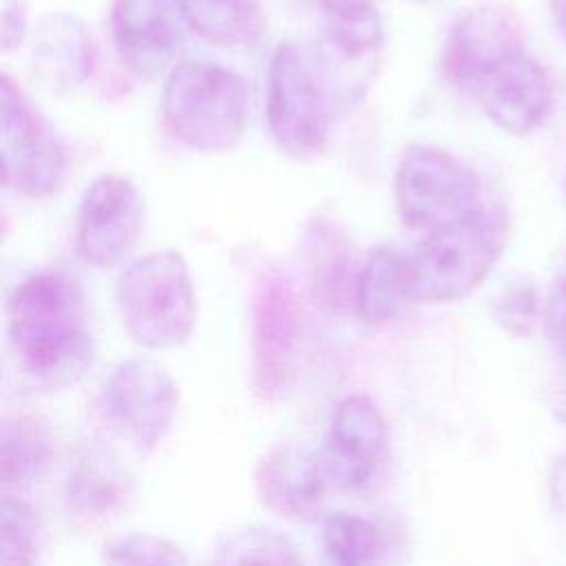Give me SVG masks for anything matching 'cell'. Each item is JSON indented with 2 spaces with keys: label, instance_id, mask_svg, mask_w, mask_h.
<instances>
[{
  "label": "cell",
  "instance_id": "cell-13",
  "mask_svg": "<svg viewBox=\"0 0 566 566\" xmlns=\"http://www.w3.org/2000/svg\"><path fill=\"white\" fill-rule=\"evenodd\" d=\"M184 0H113L111 35L122 64L142 80L170 73L184 35Z\"/></svg>",
  "mask_w": 566,
  "mask_h": 566
},
{
  "label": "cell",
  "instance_id": "cell-19",
  "mask_svg": "<svg viewBox=\"0 0 566 566\" xmlns=\"http://www.w3.org/2000/svg\"><path fill=\"white\" fill-rule=\"evenodd\" d=\"M53 458L46 427L33 416H11L2 424L0 475L4 489H22L35 482Z\"/></svg>",
  "mask_w": 566,
  "mask_h": 566
},
{
  "label": "cell",
  "instance_id": "cell-1",
  "mask_svg": "<svg viewBox=\"0 0 566 566\" xmlns=\"http://www.w3.org/2000/svg\"><path fill=\"white\" fill-rule=\"evenodd\" d=\"M7 334L20 365L40 382H75L93 360L82 287L62 272L24 276L7 298Z\"/></svg>",
  "mask_w": 566,
  "mask_h": 566
},
{
  "label": "cell",
  "instance_id": "cell-20",
  "mask_svg": "<svg viewBox=\"0 0 566 566\" xmlns=\"http://www.w3.org/2000/svg\"><path fill=\"white\" fill-rule=\"evenodd\" d=\"M208 566H305L296 544L263 524L226 531L212 546Z\"/></svg>",
  "mask_w": 566,
  "mask_h": 566
},
{
  "label": "cell",
  "instance_id": "cell-12",
  "mask_svg": "<svg viewBox=\"0 0 566 566\" xmlns=\"http://www.w3.org/2000/svg\"><path fill=\"white\" fill-rule=\"evenodd\" d=\"M524 51V22L502 4H482L462 13L451 27L442 53V77L475 93L480 82L506 57Z\"/></svg>",
  "mask_w": 566,
  "mask_h": 566
},
{
  "label": "cell",
  "instance_id": "cell-32",
  "mask_svg": "<svg viewBox=\"0 0 566 566\" xmlns=\"http://www.w3.org/2000/svg\"><path fill=\"white\" fill-rule=\"evenodd\" d=\"M551 18L559 40L566 44V0H551Z\"/></svg>",
  "mask_w": 566,
  "mask_h": 566
},
{
  "label": "cell",
  "instance_id": "cell-7",
  "mask_svg": "<svg viewBox=\"0 0 566 566\" xmlns=\"http://www.w3.org/2000/svg\"><path fill=\"white\" fill-rule=\"evenodd\" d=\"M104 424L139 453L155 451L170 433L179 389L172 376L148 358L117 363L102 382L97 398Z\"/></svg>",
  "mask_w": 566,
  "mask_h": 566
},
{
  "label": "cell",
  "instance_id": "cell-21",
  "mask_svg": "<svg viewBox=\"0 0 566 566\" xmlns=\"http://www.w3.org/2000/svg\"><path fill=\"white\" fill-rule=\"evenodd\" d=\"M323 566H380L385 557V539L369 520L338 511L325 517Z\"/></svg>",
  "mask_w": 566,
  "mask_h": 566
},
{
  "label": "cell",
  "instance_id": "cell-24",
  "mask_svg": "<svg viewBox=\"0 0 566 566\" xmlns=\"http://www.w3.org/2000/svg\"><path fill=\"white\" fill-rule=\"evenodd\" d=\"M126 497L124 473L102 462L82 464L69 478V500L82 513L104 515Z\"/></svg>",
  "mask_w": 566,
  "mask_h": 566
},
{
  "label": "cell",
  "instance_id": "cell-33",
  "mask_svg": "<svg viewBox=\"0 0 566 566\" xmlns=\"http://www.w3.org/2000/svg\"><path fill=\"white\" fill-rule=\"evenodd\" d=\"M420 2H436V0H420Z\"/></svg>",
  "mask_w": 566,
  "mask_h": 566
},
{
  "label": "cell",
  "instance_id": "cell-23",
  "mask_svg": "<svg viewBox=\"0 0 566 566\" xmlns=\"http://www.w3.org/2000/svg\"><path fill=\"white\" fill-rule=\"evenodd\" d=\"M40 517L29 502L4 493L0 504V566H38Z\"/></svg>",
  "mask_w": 566,
  "mask_h": 566
},
{
  "label": "cell",
  "instance_id": "cell-10",
  "mask_svg": "<svg viewBox=\"0 0 566 566\" xmlns=\"http://www.w3.org/2000/svg\"><path fill=\"white\" fill-rule=\"evenodd\" d=\"M144 230V197L135 181L119 172L88 184L75 217V245L93 268H113L135 248Z\"/></svg>",
  "mask_w": 566,
  "mask_h": 566
},
{
  "label": "cell",
  "instance_id": "cell-5",
  "mask_svg": "<svg viewBox=\"0 0 566 566\" xmlns=\"http://www.w3.org/2000/svg\"><path fill=\"white\" fill-rule=\"evenodd\" d=\"M336 99L312 53L279 42L268 64L265 119L274 144L294 159L321 155L329 139Z\"/></svg>",
  "mask_w": 566,
  "mask_h": 566
},
{
  "label": "cell",
  "instance_id": "cell-28",
  "mask_svg": "<svg viewBox=\"0 0 566 566\" xmlns=\"http://www.w3.org/2000/svg\"><path fill=\"white\" fill-rule=\"evenodd\" d=\"M27 24V0H2V51H11L24 40Z\"/></svg>",
  "mask_w": 566,
  "mask_h": 566
},
{
  "label": "cell",
  "instance_id": "cell-9",
  "mask_svg": "<svg viewBox=\"0 0 566 566\" xmlns=\"http://www.w3.org/2000/svg\"><path fill=\"white\" fill-rule=\"evenodd\" d=\"M303 314L292 283L281 272L259 279L252 294V385L259 398L276 400L294 382Z\"/></svg>",
  "mask_w": 566,
  "mask_h": 566
},
{
  "label": "cell",
  "instance_id": "cell-18",
  "mask_svg": "<svg viewBox=\"0 0 566 566\" xmlns=\"http://www.w3.org/2000/svg\"><path fill=\"white\" fill-rule=\"evenodd\" d=\"M186 24L219 49H243L265 31L263 0H184Z\"/></svg>",
  "mask_w": 566,
  "mask_h": 566
},
{
  "label": "cell",
  "instance_id": "cell-22",
  "mask_svg": "<svg viewBox=\"0 0 566 566\" xmlns=\"http://www.w3.org/2000/svg\"><path fill=\"white\" fill-rule=\"evenodd\" d=\"M312 279L323 301L332 307H354L358 270L352 268V252L327 226H318L312 237Z\"/></svg>",
  "mask_w": 566,
  "mask_h": 566
},
{
  "label": "cell",
  "instance_id": "cell-2",
  "mask_svg": "<svg viewBox=\"0 0 566 566\" xmlns=\"http://www.w3.org/2000/svg\"><path fill=\"white\" fill-rule=\"evenodd\" d=\"M509 239V217L497 206H475L429 230L409 252L418 303H453L475 292L497 265Z\"/></svg>",
  "mask_w": 566,
  "mask_h": 566
},
{
  "label": "cell",
  "instance_id": "cell-30",
  "mask_svg": "<svg viewBox=\"0 0 566 566\" xmlns=\"http://www.w3.org/2000/svg\"><path fill=\"white\" fill-rule=\"evenodd\" d=\"M564 367L553 385V391H551V407H553V413L555 418L566 427V360H562Z\"/></svg>",
  "mask_w": 566,
  "mask_h": 566
},
{
  "label": "cell",
  "instance_id": "cell-11",
  "mask_svg": "<svg viewBox=\"0 0 566 566\" xmlns=\"http://www.w3.org/2000/svg\"><path fill=\"white\" fill-rule=\"evenodd\" d=\"M389 447L391 433L382 409L367 394L340 398L321 453L329 482L349 491L371 486L389 460Z\"/></svg>",
  "mask_w": 566,
  "mask_h": 566
},
{
  "label": "cell",
  "instance_id": "cell-31",
  "mask_svg": "<svg viewBox=\"0 0 566 566\" xmlns=\"http://www.w3.org/2000/svg\"><path fill=\"white\" fill-rule=\"evenodd\" d=\"M316 2L323 9V15L340 13V11H354V9H365V7L376 4V0H316Z\"/></svg>",
  "mask_w": 566,
  "mask_h": 566
},
{
  "label": "cell",
  "instance_id": "cell-17",
  "mask_svg": "<svg viewBox=\"0 0 566 566\" xmlns=\"http://www.w3.org/2000/svg\"><path fill=\"white\" fill-rule=\"evenodd\" d=\"M418 303L411 254L382 243L376 245L358 268L354 287V312L367 325H385L400 318Z\"/></svg>",
  "mask_w": 566,
  "mask_h": 566
},
{
  "label": "cell",
  "instance_id": "cell-16",
  "mask_svg": "<svg viewBox=\"0 0 566 566\" xmlns=\"http://www.w3.org/2000/svg\"><path fill=\"white\" fill-rule=\"evenodd\" d=\"M35 73L55 91L84 84L95 69L97 49L88 24L73 13H49L40 20L31 42Z\"/></svg>",
  "mask_w": 566,
  "mask_h": 566
},
{
  "label": "cell",
  "instance_id": "cell-4",
  "mask_svg": "<svg viewBox=\"0 0 566 566\" xmlns=\"http://www.w3.org/2000/svg\"><path fill=\"white\" fill-rule=\"evenodd\" d=\"M115 298L128 336L146 349L181 347L195 329V283L175 250H155L128 263L117 279Z\"/></svg>",
  "mask_w": 566,
  "mask_h": 566
},
{
  "label": "cell",
  "instance_id": "cell-15",
  "mask_svg": "<svg viewBox=\"0 0 566 566\" xmlns=\"http://www.w3.org/2000/svg\"><path fill=\"white\" fill-rule=\"evenodd\" d=\"M486 117L509 135H528L553 106V86L544 66L526 51L500 62L475 88Z\"/></svg>",
  "mask_w": 566,
  "mask_h": 566
},
{
  "label": "cell",
  "instance_id": "cell-6",
  "mask_svg": "<svg viewBox=\"0 0 566 566\" xmlns=\"http://www.w3.org/2000/svg\"><path fill=\"white\" fill-rule=\"evenodd\" d=\"M480 179L449 150L409 144L396 166L394 199L407 228L436 230L478 206Z\"/></svg>",
  "mask_w": 566,
  "mask_h": 566
},
{
  "label": "cell",
  "instance_id": "cell-27",
  "mask_svg": "<svg viewBox=\"0 0 566 566\" xmlns=\"http://www.w3.org/2000/svg\"><path fill=\"white\" fill-rule=\"evenodd\" d=\"M542 323L548 343L566 360V279L551 290L542 310Z\"/></svg>",
  "mask_w": 566,
  "mask_h": 566
},
{
  "label": "cell",
  "instance_id": "cell-26",
  "mask_svg": "<svg viewBox=\"0 0 566 566\" xmlns=\"http://www.w3.org/2000/svg\"><path fill=\"white\" fill-rule=\"evenodd\" d=\"M495 321L500 327L513 336L528 334L535 318L542 314L535 287L528 281H515L502 290L495 301Z\"/></svg>",
  "mask_w": 566,
  "mask_h": 566
},
{
  "label": "cell",
  "instance_id": "cell-29",
  "mask_svg": "<svg viewBox=\"0 0 566 566\" xmlns=\"http://www.w3.org/2000/svg\"><path fill=\"white\" fill-rule=\"evenodd\" d=\"M548 500L551 509L566 531V453L555 458L551 473H548Z\"/></svg>",
  "mask_w": 566,
  "mask_h": 566
},
{
  "label": "cell",
  "instance_id": "cell-25",
  "mask_svg": "<svg viewBox=\"0 0 566 566\" xmlns=\"http://www.w3.org/2000/svg\"><path fill=\"white\" fill-rule=\"evenodd\" d=\"M102 566H188L184 551L155 533H126L111 539Z\"/></svg>",
  "mask_w": 566,
  "mask_h": 566
},
{
  "label": "cell",
  "instance_id": "cell-14",
  "mask_svg": "<svg viewBox=\"0 0 566 566\" xmlns=\"http://www.w3.org/2000/svg\"><path fill=\"white\" fill-rule=\"evenodd\" d=\"M327 482L323 455L301 442L270 447L254 467L256 500L270 513L292 522L318 517Z\"/></svg>",
  "mask_w": 566,
  "mask_h": 566
},
{
  "label": "cell",
  "instance_id": "cell-8",
  "mask_svg": "<svg viewBox=\"0 0 566 566\" xmlns=\"http://www.w3.org/2000/svg\"><path fill=\"white\" fill-rule=\"evenodd\" d=\"M2 184L22 197L46 199L66 179V153L49 122L4 73L0 80Z\"/></svg>",
  "mask_w": 566,
  "mask_h": 566
},
{
  "label": "cell",
  "instance_id": "cell-3",
  "mask_svg": "<svg viewBox=\"0 0 566 566\" xmlns=\"http://www.w3.org/2000/svg\"><path fill=\"white\" fill-rule=\"evenodd\" d=\"M245 80L208 60L175 64L161 88V117L170 135L197 153L234 148L248 122Z\"/></svg>",
  "mask_w": 566,
  "mask_h": 566
}]
</instances>
